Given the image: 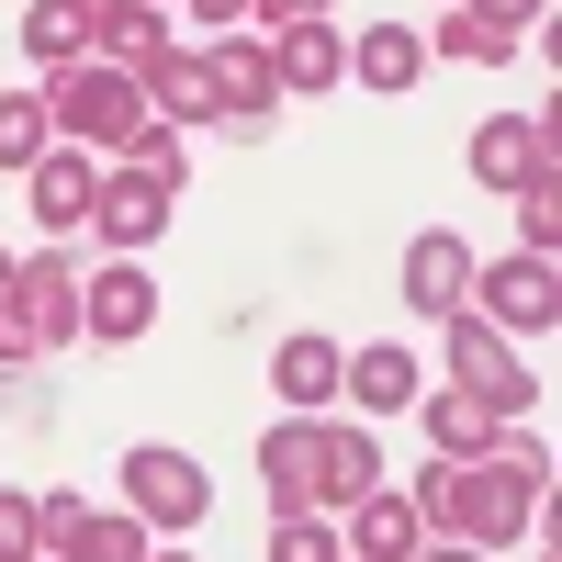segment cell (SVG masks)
<instances>
[{
  "instance_id": "obj_13",
  "label": "cell",
  "mask_w": 562,
  "mask_h": 562,
  "mask_svg": "<svg viewBox=\"0 0 562 562\" xmlns=\"http://www.w3.org/2000/svg\"><path fill=\"white\" fill-rule=\"evenodd\" d=\"M349 68H360V90H416V68H428V45H416L405 23H371Z\"/></svg>"
},
{
  "instance_id": "obj_11",
  "label": "cell",
  "mask_w": 562,
  "mask_h": 562,
  "mask_svg": "<svg viewBox=\"0 0 562 562\" xmlns=\"http://www.w3.org/2000/svg\"><path fill=\"white\" fill-rule=\"evenodd\" d=\"M90 203H102V169H90L79 147H45L34 158V214L68 237V225H90Z\"/></svg>"
},
{
  "instance_id": "obj_10",
  "label": "cell",
  "mask_w": 562,
  "mask_h": 562,
  "mask_svg": "<svg viewBox=\"0 0 562 562\" xmlns=\"http://www.w3.org/2000/svg\"><path fill=\"white\" fill-rule=\"evenodd\" d=\"M90 225H102L113 248H147V237H169V180H147V169L102 180V203H90Z\"/></svg>"
},
{
  "instance_id": "obj_25",
  "label": "cell",
  "mask_w": 562,
  "mask_h": 562,
  "mask_svg": "<svg viewBox=\"0 0 562 562\" xmlns=\"http://www.w3.org/2000/svg\"><path fill=\"white\" fill-rule=\"evenodd\" d=\"M124 147H135V169H147V180H169V192H180V135H169L158 113H147V124H135V135H124Z\"/></svg>"
},
{
  "instance_id": "obj_30",
  "label": "cell",
  "mask_w": 562,
  "mask_h": 562,
  "mask_svg": "<svg viewBox=\"0 0 562 562\" xmlns=\"http://www.w3.org/2000/svg\"><path fill=\"white\" fill-rule=\"evenodd\" d=\"M0 293H12V259H0Z\"/></svg>"
},
{
  "instance_id": "obj_4",
  "label": "cell",
  "mask_w": 562,
  "mask_h": 562,
  "mask_svg": "<svg viewBox=\"0 0 562 562\" xmlns=\"http://www.w3.org/2000/svg\"><path fill=\"white\" fill-rule=\"evenodd\" d=\"M450 371H461V394H473L484 416H506V405H529V371H518V349H506V338H495V326H484L473 304L450 315Z\"/></svg>"
},
{
  "instance_id": "obj_27",
  "label": "cell",
  "mask_w": 562,
  "mask_h": 562,
  "mask_svg": "<svg viewBox=\"0 0 562 562\" xmlns=\"http://www.w3.org/2000/svg\"><path fill=\"white\" fill-rule=\"evenodd\" d=\"M473 12H484V23H495V34H529V23H540V12H551V0H473Z\"/></svg>"
},
{
  "instance_id": "obj_14",
  "label": "cell",
  "mask_w": 562,
  "mask_h": 562,
  "mask_svg": "<svg viewBox=\"0 0 562 562\" xmlns=\"http://www.w3.org/2000/svg\"><path fill=\"white\" fill-rule=\"evenodd\" d=\"M203 79H214V113H248V102H270V57H259V45H214V57H203Z\"/></svg>"
},
{
  "instance_id": "obj_1",
  "label": "cell",
  "mask_w": 562,
  "mask_h": 562,
  "mask_svg": "<svg viewBox=\"0 0 562 562\" xmlns=\"http://www.w3.org/2000/svg\"><path fill=\"white\" fill-rule=\"evenodd\" d=\"M259 461H270V506L281 518H326V506H360L371 495V450L360 428H315V416H293V428H270L259 439Z\"/></svg>"
},
{
  "instance_id": "obj_22",
  "label": "cell",
  "mask_w": 562,
  "mask_h": 562,
  "mask_svg": "<svg viewBox=\"0 0 562 562\" xmlns=\"http://www.w3.org/2000/svg\"><path fill=\"white\" fill-rule=\"evenodd\" d=\"M439 45H450V57H473V68H495L506 45H518V34H495L484 12H450V23H439Z\"/></svg>"
},
{
  "instance_id": "obj_7",
  "label": "cell",
  "mask_w": 562,
  "mask_h": 562,
  "mask_svg": "<svg viewBox=\"0 0 562 562\" xmlns=\"http://www.w3.org/2000/svg\"><path fill=\"white\" fill-rule=\"evenodd\" d=\"M473 169H484V192H529V180H551V124H529V113L484 124L473 135Z\"/></svg>"
},
{
  "instance_id": "obj_26",
  "label": "cell",
  "mask_w": 562,
  "mask_h": 562,
  "mask_svg": "<svg viewBox=\"0 0 562 562\" xmlns=\"http://www.w3.org/2000/svg\"><path fill=\"white\" fill-rule=\"evenodd\" d=\"M0 562H34V506L0 495Z\"/></svg>"
},
{
  "instance_id": "obj_5",
  "label": "cell",
  "mask_w": 562,
  "mask_h": 562,
  "mask_svg": "<svg viewBox=\"0 0 562 562\" xmlns=\"http://www.w3.org/2000/svg\"><path fill=\"white\" fill-rule=\"evenodd\" d=\"M124 495H135V518H169V529H192L214 506V484H203L192 450H124Z\"/></svg>"
},
{
  "instance_id": "obj_2",
  "label": "cell",
  "mask_w": 562,
  "mask_h": 562,
  "mask_svg": "<svg viewBox=\"0 0 562 562\" xmlns=\"http://www.w3.org/2000/svg\"><path fill=\"white\" fill-rule=\"evenodd\" d=\"M45 124H68V135H90V147H124L135 124H147V90H135L124 68H57V90H45Z\"/></svg>"
},
{
  "instance_id": "obj_6",
  "label": "cell",
  "mask_w": 562,
  "mask_h": 562,
  "mask_svg": "<svg viewBox=\"0 0 562 562\" xmlns=\"http://www.w3.org/2000/svg\"><path fill=\"white\" fill-rule=\"evenodd\" d=\"M405 304L416 315H461V304H473V248H461L450 225H428V237L405 248Z\"/></svg>"
},
{
  "instance_id": "obj_24",
  "label": "cell",
  "mask_w": 562,
  "mask_h": 562,
  "mask_svg": "<svg viewBox=\"0 0 562 562\" xmlns=\"http://www.w3.org/2000/svg\"><path fill=\"white\" fill-rule=\"evenodd\" d=\"M270 562H349V551H338V529H326V518H281Z\"/></svg>"
},
{
  "instance_id": "obj_18",
  "label": "cell",
  "mask_w": 562,
  "mask_h": 562,
  "mask_svg": "<svg viewBox=\"0 0 562 562\" xmlns=\"http://www.w3.org/2000/svg\"><path fill=\"white\" fill-rule=\"evenodd\" d=\"M23 45H34V57H45V68H68V57H79V45H90V0H45V12L23 23Z\"/></svg>"
},
{
  "instance_id": "obj_20",
  "label": "cell",
  "mask_w": 562,
  "mask_h": 562,
  "mask_svg": "<svg viewBox=\"0 0 562 562\" xmlns=\"http://www.w3.org/2000/svg\"><path fill=\"white\" fill-rule=\"evenodd\" d=\"M45 147H57V124H45V90H34V102H0V169H34Z\"/></svg>"
},
{
  "instance_id": "obj_12",
  "label": "cell",
  "mask_w": 562,
  "mask_h": 562,
  "mask_svg": "<svg viewBox=\"0 0 562 562\" xmlns=\"http://www.w3.org/2000/svg\"><path fill=\"white\" fill-rule=\"evenodd\" d=\"M416 495H360L349 506V540H360V562H416Z\"/></svg>"
},
{
  "instance_id": "obj_9",
  "label": "cell",
  "mask_w": 562,
  "mask_h": 562,
  "mask_svg": "<svg viewBox=\"0 0 562 562\" xmlns=\"http://www.w3.org/2000/svg\"><path fill=\"white\" fill-rule=\"evenodd\" d=\"M147 315H158V281L135 270V259L90 270V304H79V326H90V338H147Z\"/></svg>"
},
{
  "instance_id": "obj_17",
  "label": "cell",
  "mask_w": 562,
  "mask_h": 562,
  "mask_svg": "<svg viewBox=\"0 0 562 562\" xmlns=\"http://www.w3.org/2000/svg\"><path fill=\"white\" fill-rule=\"evenodd\" d=\"M428 439H439V450H461V461H484V450H495V416L450 383V394H428Z\"/></svg>"
},
{
  "instance_id": "obj_8",
  "label": "cell",
  "mask_w": 562,
  "mask_h": 562,
  "mask_svg": "<svg viewBox=\"0 0 562 562\" xmlns=\"http://www.w3.org/2000/svg\"><path fill=\"white\" fill-rule=\"evenodd\" d=\"M338 383H349V349H338V338H281V360H270V394L293 405V416L338 405Z\"/></svg>"
},
{
  "instance_id": "obj_28",
  "label": "cell",
  "mask_w": 562,
  "mask_h": 562,
  "mask_svg": "<svg viewBox=\"0 0 562 562\" xmlns=\"http://www.w3.org/2000/svg\"><path fill=\"white\" fill-rule=\"evenodd\" d=\"M270 23H326V0H270Z\"/></svg>"
},
{
  "instance_id": "obj_23",
  "label": "cell",
  "mask_w": 562,
  "mask_h": 562,
  "mask_svg": "<svg viewBox=\"0 0 562 562\" xmlns=\"http://www.w3.org/2000/svg\"><path fill=\"white\" fill-rule=\"evenodd\" d=\"M518 203V248H540L551 259V237H562V203H551V180H529V192H506Z\"/></svg>"
},
{
  "instance_id": "obj_21",
  "label": "cell",
  "mask_w": 562,
  "mask_h": 562,
  "mask_svg": "<svg viewBox=\"0 0 562 562\" xmlns=\"http://www.w3.org/2000/svg\"><path fill=\"white\" fill-rule=\"evenodd\" d=\"M57 562H147V529H135V518H79V540Z\"/></svg>"
},
{
  "instance_id": "obj_19",
  "label": "cell",
  "mask_w": 562,
  "mask_h": 562,
  "mask_svg": "<svg viewBox=\"0 0 562 562\" xmlns=\"http://www.w3.org/2000/svg\"><path fill=\"white\" fill-rule=\"evenodd\" d=\"M270 79H293V90H326V79H338V34H326V23H293V45L270 57Z\"/></svg>"
},
{
  "instance_id": "obj_29",
  "label": "cell",
  "mask_w": 562,
  "mask_h": 562,
  "mask_svg": "<svg viewBox=\"0 0 562 562\" xmlns=\"http://www.w3.org/2000/svg\"><path fill=\"white\" fill-rule=\"evenodd\" d=\"M416 562H473V551H416Z\"/></svg>"
},
{
  "instance_id": "obj_3",
  "label": "cell",
  "mask_w": 562,
  "mask_h": 562,
  "mask_svg": "<svg viewBox=\"0 0 562 562\" xmlns=\"http://www.w3.org/2000/svg\"><path fill=\"white\" fill-rule=\"evenodd\" d=\"M473 315L495 326V338H540V326L562 315V293H551V259H540V248H518V259L473 270Z\"/></svg>"
},
{
  "instance_id": "obj_16",
  "label": "cell",
  "mask_w": 562,
  "mask_h": 562,
  "mask_svg": "<svg viewBox=\"0 0 562 562\" xmlns=\"http://www.w3.org/2000/svg\"><path fill=\"white\" fill-rule=\"evenodd\" d=\"M349 394H360L371 416H394V405H416V360H405V349H360V360H349Z\"/></svg>"
},
{
  "instance_id": "obj_15",
  "label": "cell",
  "mask_w": 562,
  "mask_h": 562,
  "mask_svg": "<svg viewBox=\"0 0 562 562\" xmlns=\"http://www.w3.org/2000/svg\"><path fill=\"white\" fill-rule=\"evenodd\" d=\"M135 90H147V102H169V124H214V79H203V57H158Z\"/></svg>"
},
{
  "instance_id": "obj_31",
  "label": "cell",
  "mask_w": 562,
  "mask_h": 562,
  "mask_svg": "<svg viewBox=\"0 0 562 562\" xmlns=\"http://www.w3.org/2000/svg\"><path fill=\"white\" fill-rule=\"evenodd\" d=\"M147 562H180V551H147Z\"/></svg>"
}]
</instances>
